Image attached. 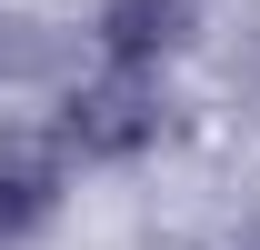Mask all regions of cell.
Listing matches in <instances>:
<instances>
[{
    "label": "cell",
    "instance_id": "1",
    "mask_svg": "<svg viewBox=\"0 0 260 250\" xmlns=\"http://www.w3.org/2000/svg\"><path fill=\"white\" fill-rule=\"evenodd\" d=\"M160 120H170L160 70L110 60L100 80H80V90L60 100V150H70V160H140L150 140H160Z\"/></svg>",
    "mask_w": 260,
    "mask_h": 250
},
{
    "label": "cell",
    "instance_id": "2",
    "mask_svg": "<svg viewBox=\"0 0 260 250\" xmlns=\"http://www.w3.org/2000/svg\"><path fill=\"white\" fill-rule=\"evenodd\" d=\"M60 180H70L60 140H0V250H20L40 220L60 210Z\"/></svg>",
    "mask_w": 260,
    "mask_h": 250
},
{
    "label": "cell",
    "instance_id": "3",
    "mask_svg": "<svg viewBox=\"0 0 260 250\" xmlns=\"http://www.w3.org/2000/svg\"><path fill=\"white\" fill-rule=\"evenodd\" d=\"M190 30H200V0H100V20H90L100 60H140V70H160Z\"/></svg>",
    "mask_w": 260,
    "mask_h": 250
},
{
    "label": "cell",
    "instance_id": "4",
    "mask_svg": "<svg viewBox=\"0 0 260 250\" xmlns=\"http://www.w3.org/2000/svg\"><path fill=\"white\" fill-rule=\"evenodd\" d=\"M30 70H50V40L30 20H0V80H30Z\"/></svg>",
    "mask_w": 260,
    "mask_h": 250
},
{
    "label": "cell",
    "instance_id": "5",
    "mask_svg": "<svg viewBox=\"0 0 260 250\" xmlns=\"http://www.w3.org/2000/svg\"><path fill=\"white\" fill-rule=\"evenodd\" d=\"M230 250H260V220H250V230H240V240H230Z\"/></svg>",
    "mask_w": 260,
    "mask_h": 250
}]
</instances>
